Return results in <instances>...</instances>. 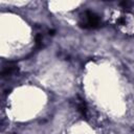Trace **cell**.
<instances>
[{"label": "cell", "mask_w": 134, "mask_h": 134, "mask_svg": "<svg viewBox=\"0 0 134 134\" xmlns=\"http://www.w3.org/2000/svg\"><path fill=\"white\" fill-rule=\"evenodd\" d=\"M79 25L84 29H94L100 26V18L94 12L86 10L81 16Z\"/></svg>", "instance_id": "cell-1"}, {"label": "cell", "mask_w": 134, "mask_h": 134, "mask_svg": "<svg viewBox=\"0 0 134 134\" xmlns=\"http://www.w3.org/2000/svg\"><path fill=\"white\" fill-rule=\"evenodd\" d=\"M18 70H19V68H18V65L16 64V62H7L2 67L1 75L4 77V76H7V75L18 72Z\"/></svg>", "instance_id": "cell-2"}, {"label": "cell", "mask_w": 134, "mask_h": 134, "mask_svg": "<svg viewBox=\"0 0 134 134\" xmlns=\"http://www.w3.org/2000/svg\"><path fill=\"white\" fill-rule=\"evenodd\" d=\"M77 108H79V112H80L83 116H86V114H87V106H86V104H85L84 100H81V102H80Z\"/></svg>", "instance_id": "cell-3"}, {"label": "cell", "mask_w": 134, "mask_h": 134, "mask_svg": "<svg viewBox=\"0 0 134 134\" xmlns=\"http://www.w3.org/2000/svg\"><path fill=\"white\" fill-rule=\"evenodd\" d=\"M35 45H36V48L37 49H40L42 47V36L41 35H37L36 36V39H35Z\"/></svg>", "instance_id": "cell-4"}, {"label": "cell", "mask_w": 134, "mask_h": 134, "mask_svg": "<svg viewBox=\"0 0 134 134\" xmlns=\"http://www.w3.org/2000/svg\"><path fill=\"white\" fill-rule=\"evenodd\" d=\"M119 4L122 8H130V6H131V2H129V1H122Z\"/></svg>", "instance_id": "cell-5"}, {"label": "cell", "mask_w": 134, "mask_h": 134, "mask_svg": "<svg viewBox=\"0 0 134 134\" xmlns=\"http://www.w3.org/2000/svg\"><path fill=\"white\" fill-rule=\"evenodd\" d=\"M126 23V19L122 17V18H119L118 20H117V24H125Z\"/></svg>", "instance_id": "cell-6"}, {"label": "cell", "mask_w": 134, "mask_h": 134, "mask_svg": "<svg viewBox=\"0 0 134 134\" xmlns=\"http://www.w3.org/2000/svg\"><path fill=\"white\" fill-rule=\"evenodd\" d=\"M49 35H54V30H49Z\"/></svg>", "instance_id": "cell-7"}]
</instances>
